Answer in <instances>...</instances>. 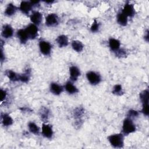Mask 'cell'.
Masks as SVG:
<instances>
[{
  "label": "cell",
  "mask_w": 149,
  "mask_h": 149,
  "mask_svg": "<svg viewBox=\"0 0 149 149\" xmlns=\"http://www.w3.org/2000/svg\"><path fill=\"white\" fill-rule=\"evenodd\" d=\"M65 88L66 91L70 94H75L78 92V89L77 88V87L75 86H74L73 83H71L70 81H68L65 84Z\"/></svg>",
  "instance_id": "21"
},
{
  "label": "cell",
  "mask_w": 149,
  "mask_h": 149,
  "mask_svg": "<svg viewBox=\"0 0 149 149\" xmlns=\"http://www.w3.org/2000/svg\"><path fill=\"white\" fill-rule=\"evenodd\" d=\"M84 109L81 107H78L76 108L73 112L74 113V117L76 119H77L78 121L81 120V118L82 116L84 115Z\"/></svg>",
  "instance_id": "26"
},
{
  "label": "cell",
  "mask_w": 149,
  "mask_h": 149,
  "mask_svg": "<svg viewBox=\"0 0 149 149\" xmlns=\"http://www.w3.org/2000/svg\"><path fill=\"white\" fill-rule=\"evenodd\" d=\"M72 48L76 52H81L83 49L84 45L83 43L79 40H73L72 42Z\"/></svg>",
  "instance_id": "22"
},
{
  "label": "cell",
  "mask_w": 149,
  "mask_h": 149,
  "mask_svg": "<svg viewBox=\"0 0 149 149\" xmlns=\"http://www.w3.org/2000/svg\"><path fill=\"white\" fill-rule=\"evenodd\" d=\"M148 37H149V36H148V30H147V33H146V35L144 36V39H145L147 41H148V38H149Z\"/></svg>",
  "instance_id": "35"
},
{
  "label": "cell",
  "mask_w": 149,
  "mask_h": 149,
  "mask_svg": "<svg viewBox=\"0 0 149 149\" xmlns=\"http://www.w3.org/2000/svg\"><path fill=\"white\" fill-rule=\"evenodd\" d=\"M141 112L146 116L148 115V104L143 105Z\"/></svg>",
  "instance_id": "32"
},
{
  "label": "cell",
  "mask_w": 149,
  "mask_h": 149,
  "mask_svg": "<svg viewBox=\"0 0 149 149\" xmlns=\"http://www.w3.org/2000/svg\"><path fill=\"white\" fill-rule=\"evenodd\" d=\"M1 122L4 126H9L12 125L13 120L7 113H1Z\"/></svg>",
  "instance_id": "16"
},
{
  "label": "cell",
  "mask_w": 149,
  "mask_h": 149,
  "mask_svg": "<svg viewBox=\"0 0 149 149\" xmlns=\"http://www.w3.org/2000/svg\"><path fill=\"white\" fill-rule=\"evenodd\" d=\"M117 22L121 26H125L127 23V17L124 15L122 12L117 15Z\"/></svg>",
  "instance_id": "20"
},
{
  "label": "cell",
  "mask_w": 149,
  "mask_h": 149,
  "mask_svg": "<svg viewBox=\"0 0 149 149\" xmlns=\"http://www.w3.org/2000/svg\"><path fill=\"white\" fill-rule=\"evenodd\" d=\"M41 133L42 136L47 139H51L53 136V130L50 125L43 123L42 125Z\"/></svg>",
  "instance_id": "8"
},
{
  "label": "cell",
  "mask_w": 149,
  "mask_h": 149,
  "mask_svg": "<svg viewBox=\"0 0 149 149\" xmlns=\"http://www.w3.org/2000/svg\"><path fill=\"white\" fill-rule=\"evenodd\" d=\"M122 12L127 17H133L135 15V9L133 5L130 3H126L122 9Z\"/></svg>",
  "instance_id": "7"
},
{
  "label": "cell",
  "mask_w": 149,
  "mask_h": 149,
  "mask_svg": "<svg viewBox=\"0 0 149 149\" xmlns=\"http://www.w3.org/2000/svg\"><path fill=\"white\" fill-rule=\"evenodd\" d=\"M6 75L8 76L9 79L12 81H19V76L20 74H17L12 70H7L5 72Z\"/></svg>",
  "instance_id": "19"
},
{
  "label": "cell",
  "mask_w": 149,
  "mask_h": 149,
  "mask_svg": "<svg viewBox=\"0 0 149 149\" xmlns=\"http://www.w3.org/2000/svg\"><path fill=\"white\" fill-rule=\"evenodd\" d=\"M63 90V88L62 86L56 83H52L50 85V91L55 95H59Z\"/></svg>",
  "instance_id": "14"
},
{
  "label": "cell",
  "mask_w": 149,
  "mask_h": 149,
  "mask_svg": "<svg viewBox=\"0 0 149 149\" xmlns=\"http://www.w3.org/2000/svg\"><path fill=\"white\" fill-rule=\"evenodd\" d=\"M1 61H3L5 59V55L3 54V51H2V49H1Z\"/></svg>",
  "instance_id": "34"
},
{
  "label": "cell",
  "mask_w": 149,
  "mask_h": 149,
  "mask_svg": "<svg viewBox=\"0 0 149 149\" xmlns=\"http://www.w3.org/2000/svg\"><path fill=\"white\" fill-rule=\"evenodd\" d=\"M39 48L41 52L43 55H49L51 51L52 46L49 42L42 40L39 42Z\"/></svg>",
  "instance_id": "5"
},
{
  "label": "cell",
  "mask_w": 149,
  "mask_h": 149,
  "mask_svg": "<svg viewBox=\"0 0 149 149\" xmlns=\"http://www.w3.org/2000/svg\"><path fill=\"white\" fill-rule=\"evenodd\" d=\"M56 41L59 47H65L68 45V38L65 35H60L56 39Z\"/></svg>",
  "instance_id": "17"
},
{
  "label": "cell",
  "mask_w": 149,
  "mask_h": 149,
  "mask_svg": "<svg viewBox=\"0 0 149 149\" xmlns=\"http://www.w3.org/2000/svg\"><path fill=\"white\" fill-rule=\"evenodd\" d=\"M70 78L73 81H76L80 75V71L79 69L76 66H72L69 68Z\"/></svg>",
  "instance_id": "12"
},
{
  "label": "cell",
  "mask_w": 149,
  "mask_h": 149,
  "mask_svg": "<svg viewBox=\"0 0 149 149\" xmlns=\"http://www.w3.org/2000/svg\"><path fill=\"white\" fill-rule=\"evenodd\" d=\"M17 36L19 39V41L22 44H25L29 39L28 35L25 29H20L17 32Z\"/></svg>",
  "instance_id": "15"
},
{
  "label": "cell",
  "mask_w": 149,
  "mask_h": 149,
  "mask_svg": "<svg viewBox=\"0 0 149 149\" xmlns=\"http://www.w3.org/2000/svg\"><path fill=\"white\" fill-rule=\"evenodd\" d=\"M28 127H29V131L31 133L36 135H38L40 134V128L34 122H29L28 124Z\"/></svg>",
  "instance_id": "24"
},
{
  "label": "cell",
  "mask_w": 149,
  "mask_h": 149,
  "mask_svg": "<svg viewBox=\"0 0 149 149\" xmlns=\"http://www.w3.org/2000/svg\"><path fill=\"white\" fill-rule=\"evenodd\" d=\"M86 77L90 83L93 85H96L98 84L101 80L100 75L93 71L87 72L86 74Z\"/></svg>",
  "instance_id": "4"
},
{
  "label": "cell",
  "mask_w": 149,
  "mask_h": 149,
  "mask_svg": "<svg viewBox=\"0 0 149 149\" xmlns=\"http://www.w3.org/2000/svg\"><path fill=\"white\" fill-rule=\"evenodd\" d=\"M99 28H100V24L96 20H94L90 27L91 31L93 33L97 32L99 30Z\"/></svg>",
  "instance_id": "29"
},
{
  "label": "cell",
  "mask_w": 149,
  "mask_h": 149,
  "mask_svg": "<svg viewBox=\"0 0 149 149\" xmlns=\"http://www.w3.org/2000/svg\"><path fill=\"white\" fill-rule=\"evenodd\" d=\"M136 127L134 123L133 122L131 118H126L123 122L122 126V131L125 135L129 134L130 133H133L136 131Z\"/></svg>",
  "instance_id": "2"
},
{
  "label": "cell",
  "mask_w": 149,
  "mask_h": 149,
  "mask_svg": "<svg viewBox=\"0 0 149 149\" xmlns=\"http://www.w3.org/2000/svg\"><path fill=\"white\" fill-rule=\"evenodd\" d=\"M25 30L30 39H34L38 36V27L36 25L33 23L29 25L26 28Z\"/></svg>",
  "instance_id": "6"
},
{
  "label": "cell",
  "mask_w": 149,
  "mask_h": 149,
  "mask_svg": "<svg viewBox=\"0 0 149 149\" xmlns=\"http://www.w3.org/2000/svg\"><path fill=\"white\" fill-rule=\"evenodd\" d=\"M30 70H27L26 72L19 76V81L23 83H27L30 80Z\"/></svg>",
  "instance_id": "27"
},
{
  "label": "cell",
  "mask_w": 149,
  "mask_h": 149,
  "mask_svg": "<svg viewBox=\"0 0 149 149\" xmlns=\"http://www.w3.org/2000/svg\"><path fill=\"white\" fill-rule=\"evenodd\" d=\"M6 95H7L6 91L5 90L1 89V102H2L6 98Z\"/></svg>",
  "instance_id": "33"
},
{
  "label": "cell",
  "mask_w": 149,
  "mask_h": 149,
  "mask_svg": "<svg viewBox=\"0 0 149 149\" xmlns=\"http://www.w3.org/2000/svg\"><path fill=\"white\" fill-rule=\"evenodd\" d=\"M108 139L112 146L115 148H122L124 145L123 135L121 133L113 134L109 136Z\"/></svg>",
  "instance_id": "1"
},
{
  "label": "cell",
  "mask_w": 149,
  "mask_h": 149,
  "mask_svg": "<svg viewBox=\"0 0 149 149\" xmlns=\"http://www.w3.org/2000/svg\"><path fill=\"white\" fill-rule=\"evenodd\" d=\"M1 34L2 36L5 38H10L13 34V29L10 25L5 24L2 27Z\"/></svg>",
  "instance_id": "9"
},
{
  "label": "cell",
  "mask_w": 149,
  "mask_h": 149,
  "mask_svg": "<svg viewBox=\"0 0 149 149\" xmlns=\"http://www.w3.org/2000/svg\"><path fill=\"white\" fill-rule=\"evenodd\" d=\"M17 9V8L15 5H13L12 3H10L7 5L4 13L6 16H11L16 13Z\"/></svg>",
  "instance_id": "18"
},
{
  "label": "cell",
  "mask_w": 149,
  "mask_h": 149,
  "mask_svg": "<svg viewBox=\"0 0 149 149\" xmlns=\"http://www.w3.org/2000/svg\"><path fill=\"white\" fill-rule=\"evenodd\" d=\"M112 93L117 95H121L123 93L122 86L120 84L115 85L113 88Z\"/></svg>",
  "instance_id": "28"
},
{
  "label": "cell",
  "mask_w": 149,
  "mask_h": 149,
  "mask_svg": "<svg viewBox=\"0 0 149 149\" xmlns=\"http://www.w3.org/2000/svg\"><path fill=\"white\" fill-rule=\"evenodd\" d=\"M33 7V5L30 1H22L20 4L19 9L24 14H29Z\"/></svg>",
  "instance_id": "11"
},
{
  "label": "cell",
  "mask_w": 149,
  "mask_h": 149,
  "mask_svg": "<svg viewBox=\"0 0 149 149\" xmlns=\"http://www.w3.org/2000/svg\"><path fill=\"white\" fill-rule=\"evenodd\" d=\"M108 43H109V48L114 52H115L116 51H118L120 48V41L116 38H110L109 40Z\"/></svg>",
  "instance_id": "13"
},
{
  "label": "cell",
  "mask_w": 149,
  "mask_h": 149,
  "mask_svg": "<svg viewBox=\"0 0 149 149\" xmlns=\"http://www.w3.org/2000/svg\"><path fill=\"white\" fill-rule=\"evenodd\" d=\"M149 92L148 90H145L140 93V99L143 103V105L148 104Z\"/></svg>",
  "instance_id": "23"
},
{
  "label": "cell",
  "mask_w": 149,
  "mask_h": 149,
  "mask_svg": "<svg viewBox=\"0 0 149 149\" xmlns=\"http://www.w3.org/2000/svg\"><path fill=\"white\" fill-rule=\"evenodd\" d=\"M49 110L47 108L42 107L41 108L39 114H40L41 119L43 122H47V120H48V116H49Z\"/></svg>",
  "instance_id": "25"
},
{
  "label": "cell",
  "mask_w": 149,
  "mask_h": 149,
  "mask_svg": "<svg viewBox=\"0 0 149 149\" xmlns=\"http://www.w3.org/2000/svg\"><path fill=\"white\" fill-rule=\"evenodd\" d=\"M30 18L33 24L37 26V25H39L41 23L42 21V14L38 11H35L32 13V14L30 16Z\"/></svg>",
  "instance_id": "10"
},
{
  "label": "cell",
  "mask_w": 149,
  "mask_h": 149,
  "mask_svg": "<svg viewBox=\"0 0 149 149\" xmlns=\"http://www.w3.org/2000/svg\"><path fill=\"white\" fill-rule=\"evenodd\" d=\"M59 17L55 13H50L45 18V24L49 27L56 26L59 24Z\"/></svg>",
  "instance_id": "3"
},
{
  "label": "cell",
  "mask_w": 149,
  "mask_h": 149,
  "mask_svg": "<svg viewBox=\"0 0 149 149\" xmlns=\"http://www.w3.org/2000/svg\"><path fill=\"white\" fill-rule=\"evenodd\" d=\"M139 115V113L137 111L133 110V109H130L128 112V118H135L137 117Z\"/></svg>",
  "instance_id": "30"
},
{
  "label": "cell",
  "mask_w": 149,
  "mask_h": 149,
  "mask_svg": "<svg viewBox=\"0 0 149 149\" xmlns=\"http://www.w3.org/2000/svg\"><path fill=\"white\" fill-rule=\"evenodd\" d=\"M116 55L119 57H123L126 55V52L123 49H119L118 51L115 52Z\"/></svg>",
  "instance_id": "31"
}]
</instances>
